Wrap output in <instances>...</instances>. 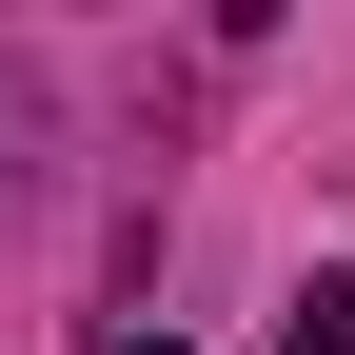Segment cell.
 <instances>
[{"label":"cell","mask_w":355,"mask_h":355,"mask_svg":"<svg viewBox=\"0 0 355 355\" xmlns=\"http://www.w3.org/2000/svg\"><path fill=\"white\" fill-rule=\"evenodd\" d=\"M277 355H355V277H296V316H277Z\"/></svg>","instance_id":"obj_1"}]
</instances>
